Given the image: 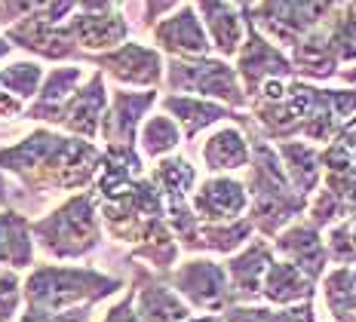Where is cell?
Listing matches in <instances>:
<instances>
[{
    "instance_id": "obj_1",
    "label": "cell",
    "mask_w": 356,
    "mask_h": 322,
    "mask_svg": "<svg viewBox=\"0 0 356 322\" xmlns=\"http://www.w3.org/2000/svg\"><path fill=\"white\" fill-rule=\"evenodd\" d=\"M105 151L95 141L37 126L16 145L0 147V172L19 178L37 197L89 191L102 169Z\"/></svg>"
},
{
    "instance_id": "obj_2",
    "label": "cell",
    "mask_w": 356,
    "mask_h": 322,
    "mask_svg": "<svg viewBox=\"0 0 356 322\" xmlns=\"http://www.w3.org/2000/svg\"><path fill=\"white\" fill-rule=\"evenodd\" d=\"M246 132L252 138V163L246 178V191H249L246 218L255 224V234H261L264 239H277L289 224H295V218L307 215L310 197H301L292 187L283 169V160L277 154V145H270L267 138L258 136L255 126Z\"/></svg>"
},
{
    "instance_id": "obj_3",
    "label": "cell",
    "mask_w": 356,
    "mask_h": 322,
    "mask_svg": "<svg viewBox=\"0 0 356 322\" xmlns=\"http://www.w3.org/2000/svg\"><path fill=\"white\" fill-rule=\"evenodd\" d=\"M34 243L47 258L53 261H83L92 252L102 249V215H99V200L92 191L71 193L62 206L47 212L43 218L31 221Z\"/></svg>"
},
{
    "instance_id": "obj_4",
    "label": "cell",
    "mask_w": 356,
    "mask_h": 322,
    "mask_svg": "<svg viewBox=\"0 0 356 322\" xmlns=\"http://www.w3.org/2000/svg\"><path fill=\"white\" fill-rule=\"evenodd\" d=\"M126 289L120 276H108L95 267L77 264H34L25 276V307L31 310H74V307H95L105 298Z\"/></svg>"
},
{
    "instance_id": "obj_5",
    "label": "cell",
    "mask_w": 356,
    "mask_h": 322,
    "mask_svg": "<svg viewBox=\"0 0 356 322\" xmlns=\"http://www.w3.org/2000/svg\"><path fill=\"white\" fill-rule=\"evenodd\" d=\"M166 92L200 95V99L221 102L234 111H249V95L236 68L221 56L206 58H166Z\"/></svg>"
},
{
    "instance_id": "obj_6",
    "label": "cell",
    "mask_w": 356,
    "mask_h": 322,
    "mask_svg": "<svg viewBox=\"0 0 356 322\" xmlns=\"http://www.w3.org/2000/svg\"><path fill=\"white\" fill-rule=\"evenodd\" d=\"M344 0H258L252 13H243L255 22L264 37H270L277 47L292 52L314 28H320L329 13Z\"/></svg>"
},
{
    "instance_id": "obj_7",
    "label": "cell",
    "mask_w": 356,
    "mask_h": 322,
    "mask_svg": "<svg viewBox=\"0 0 356 322\" xmlns=\"http://www.w3.org/2000/svg\"><path fill=\"white\" fill-rule=\"evenodd\" d=\"M86 65L102 71L108 80H114L123 89H160L166 80V56L157 47L147 43H123V47L102 52V56H86Z\"/></svg>"
},
{
    "instance_id": "obj_8",
    "label": "cell",
    "mask_w": 356,
    "mask_h": 322,
    "mask_svg": "<svg viewBox=\"0 0 356 322\" xmlns=\"http://www.w3.org/2000/svg\"><path fill=\"white\" fill-rule=\"evenodd\" d=\"M166 282L172 286L191 310L203 313H225L234 307V291H231V276L227 267L212 258H191L178 264L172 273H166Z\"/></svg>"
},
{
    "instance_id": "obj_9",
    "label": "cell",
    "mask_w": 356,
    "mask_h": 322,
    "mask_svg": "<svg viewBox=\"0 0 356 322\" xmlns=\"http://www.w3.org/2000/svg\"><path fill=\"white\" fill-rule=\"evenodd\" d=\"M234 68L240 74L249 102L261 92L267 80H295L292 56L258 31L252 19H246V43H243L240 56L234 58Z\"/></svg>"
},
{
    "instance_id": "obj_10",
    "label": "cell",
    "mask_w": 356,
    "mask_h": 322,
    "mask_svg": "<svg viewBox=\"0 0 356 322\" xmlns=\"http://www.w3.org/2000/svg\"><path fill=\"white\" fill-rule=\"evenodd\" d=\"M3 37L16 49H25L31 56L43 58V62L56 65H86V52L77 47V40L71 37L68 25H53L43 13L16 22L13 28H6Z\"/></svg>"
},
{
    "instance_id": "obj_11",
    "label": "cell",
    "mask_w": 356,
    "mask_h": 322,
    "mask_svg": "<svg viewBox=\"0 0 356 322\" xmlns=\"http://www.w3.org/2000/svg\"><path fill=\"white\" fill-rule=\"evenodd\" d=\"M163 95L157 89H142V92H132V89H111V104L102 120V147H138V132L142 123L147 120V111L154 104H160Z\"/></svg>"
},
{
    "instance_id": "obj_12",
    "label": "cell",
    "mask_w": 356,
    "mask_h": 322,
    "mask_svg": "<svg viewBox=\"0 0 356 322\" xmlns=\"http://www.w3.org/2000/svg\"><path fill=\"white\" fill-rule=\"evenodd\" d=\"M151 40L166 58H206L215 56L206 25L194 3H181L151 28Z\"/></svg>"
},
{
    "instance_id": "obj_13",
    "label": "cell",
    "mask_w": 356,
    "mask_h": 322,
    "mask_svg": "<svg viewBox=\"0 0 356 322\" xmlns=\"http://www.w3.org/2000/svg\"><path fill=\"white\" fill-rule=\"evenodd\" d=\"M111 104V89L108 77L102 71H92L86 77V83L68 99V104L62 108L53 129L68 132V136L86 138V141H99L102 136V120Z\"/></svg>"
},
{
    "instance_id": "obj_14",
    "label": "cell",
    "mask_w": 356,
    "mask_h": 322,
    "mask_svg": "<svg viewBox=\"0 0 356 322\" xmlns=\"http://www.w3.org/2000/svg\"><path fill=\"white\" fill-rule=\"evenodd\" d=\"M160 111L163 114H169L178 126H181L184 141H194L200 132H206L215 123H225V120L243 126V129H252V126H255L246 111H234V108H227V104H221V102L200 99V95H175V92H169V95H163L160 99Z\"/></svg>"
},
{
    "instance_id": "obj_15",
    "label": "cell",
    "mask_w": 356,
    "mask_h": 322,
    "mask_svg": "<svg viewBox=\"0 0 356 322\" xmlns=\"http://www.w3.org/2000/svg\"><path fill=\"white\" fill-rule=\"evenodd\" d=\"M191 209L203 224H231L246 218L249 191L246 182L231 175H209L191 197Z\"/></svg>"
},
{
    "instance_id": "obj_16",
    "label": "cell",
    "mask_w": 356,
    "mask_h": 322,
    "mask_svg": "<svg viewBox=\"0 0 356 322\" xmlns=\"http://www.w3.org/2000/svg\"><path fill=\"white\" fill-rule=\"evenodd\" d=\"M132 295H136V313L142 322H188L191 304L166 282V273H151L147 267L136 264V280H132Z\"/></svg>"
},
{
    "instance_id": "obj_17",
    "label": "cell",
    "mask_w": 356,
    "mask_h": 322,
    "mask_svg": "<svg viewBox=\"0 0 356 322\" xmlns=\"http://www.w3.org/2000/svg\"><path fill=\"white\" fill-rule=\"evenodd\" d=\"M273 252L283 261L295 264L298 271H304L314 282H320L329 267V245L323 243L320 227H314L310 221H295L273 239Z\"/></svg>"
},
{
    "instance_id": "obj_18",
    "label": "cell",
    "mask_w": 356,
    "mask_h": 322,
    "mask_svg": "<svg viewBox=\"0 0 356 322\" xmlns=\"http://www.w3.org/2000/svg\"><path fill=\"white\" fill-rule=\"evenodd\" d=\"M65 25H68L71 37L77 40V47L83 49L86 56H102V52L123 47V43H129V34H132V25H129V19L123 16V10L74 13Z\"/></svg>"
},
{
    "instance_id": "obj_19",
    "label": "cell",
    "mask_w": 356,
    "mask_h": 322,
    "mask_svg": "<svg viewBox=\"0 0 356 322\" xmlns=\"http://www.w3.org/2000/svg\"><path fill=\"white\" fill-rule=\"evenodd\" d=\"M197 6L200 19L206 25V34L212 40L215 56L221 58H236L246 43V16L240 6H234L231 0H191Z\"/></svg>"
},
{
    "instance_id": "obj_20",
    "label": "cell",
    "mask_w": 356,
    "mask_h": 322,
    "mask_svg": "<svg viewBox=\"0 0 356 322\" xmlns=\"http://www.w3.org/2000/svg\"><path fill=\"white\" fill-rule=\"evenodd\" d=\"M273 245L267 239H252L246 249H240L227 261V276H231L234 304H252L261 298L264 276L273 264Z\"/></svg>"
},
{
    "instance_id": "obj_21",
    "label": "cell",
    "mask_w": 356,
    "mask_h": 322,
    "mask_svg": "<svg viewBox=\"0 0 356 322\" xmlns=\"http://www.w3.org/2000/svg\"><path fill=\"white\" fill-rule=\"evenodd\" d=\"M86 77L89 74L83 71V65H58V68L47 71V80H43L37 99L25 108V120H31V123H47L49 129H53L62 108L68 104L71 95L86 83Z\"/></svg>"
},
{
    "instance_id": "obj_22",
    "label": "cell",
    "mask_w": 356,
    "mask_h": 322,
    "mask_svg": "<svg viewBox=\"0 0 356 322\" xmlns=\"http://www.w3.org/2000/svg\"><path fill=\"white\" fill-rule=\"evenodd\" d=\"M200 160L203 169L212 175H225V172L236 169H249L252 163V138L243 126H218L215 132H209V138L200 147Z\"/></svg>"
},
{
    "instance_id": "obj_23",
    "label": "cell",
    "mask_w": 356,
    "mask_h": 322,
    "mask_svg": "<svg viewBox=\"0 0 356 322\" xmlns=\"http://www.w3.org/2000/svg\"><path fill=\"white\" fill-rule=\"evenodd\" d=\"M277 154L283 160V169L295 191L301 197H314L323 182V147L295 138V141H280Z\"/></svg>"
},
{
    "instance_id": "obj_24",
    "label": "cell",
    "mask_w": 356,
    "mask_h": 322,
    "mask_svg": "<svg viewBox=\"0 0 356 322\" xmlns=\"http://www.w3.org/2000/svg\"><path fill=\"white\" fill-rule=\"evenodd\" d=\"M34 234L28 215L19 209H3L0 212V267L10 271H34Z\"/></svg>"
},
{
    "instance_id": "obj_25",
    "label": "cell",
    "mask_w": 356,
    "mask_h": 322,
    "mask_svg": "<svg viewBox=\"0 0 356 322\" xmlns=\"http://www.w3.org/2000/svg\"><path fill=\"white\" fill-rule=\"evenodd\" d=\"M314 291H316V282L307 273L280 258V261H273L270 271L264 276L261 298L273 307H292L301 301H314Z\"/></svg>"
},
{
    "instance_id": "obj_26",
    "label": "cell",
    "mask_w": 356,
    "mask_h": 322,
    "mask_svg": "<svg viewBox=\"0 0 356 322\" xmlns=\"http://www.w3.org/2000/svg\"><path fill=\"white\" fill-rule=\"evenodd\" d=\"M255 236V224L249 218L231 221V224H203L200 221L197 234L181 245L188 252H218V255H236L246 249Z\"/></svg>"
},
{
    "instance_id": "obj_27",
    "label": "cell",
    "mask_w": 356,
    "mask_h": 322,
    "mask_svg": "<svg viewBox=\"0 0 356 322\" xmlns=\"http://www.w3.org/2000/svg\"><path fill=\"white\" fill-rule=\"evenodd\" d=\"M147 178H151L154 187L160 191L163 203H184V200H191L197 191V166L181 154L157 160Z\"/></svg>"
},
{
    "instance_id": "obj_28",
    "label": "cell",
    "mask_w": 356,
    "mask_h": 322,
    "mask_svg": "<svg viewBox=\"0 0 356 322\" xmlns=\"http://www.w3.org/2000/svg\"><path fill=\"white\" fill-rule=\"evenodd\" d=\"M184 141L181 126L175 123L169 114H151L142 123V132H138V151H142L145 160H163V156H172L178 151V145Z\"/></svg>"
},
{
    "instance_id": "obj_29",
    "label": "cell",
    "mask_w": 356,
    "mask_h": 322,
    "mask_svg": "<svg viewBox=\"0 0 356 322\" xmlns=\"http://www.w3.org/2000/svg\"><path fill=\"white\" fill-rule=\"evenodd\" d=\"M43 80H47V68L40 62H13L6 68H0V86L25 104L37 99Z\"/></svg>"
},
{
    "instance_id": "obj_30",
    "label": "cell",
    "mask_w": 356,
    "mask_h": 322,
    "mask_svg": "<svg viewBox=\"0 0 356 322\" xmlns=\"http://www.w3.org/2000/svg\"><path fill=\"white\" fill-rule=\"evenodd\" d=\"M325 245H329V258L335 261V264H341V267L356 264V206L350 209V215H347L344 221H338L335 227L329 230Z\"/></svg>"
},
{
    "instance_id": "obj_31",
    "label": "cell",
    "mask_w": 356,
    "mask_h": 322,
    "mask_svg": "<svg viewBox=\"0 0 356 322\" xmlns=\"http://www.w3.org/2000/svg\"><path fill=\"white\" fill-rule=\"evenodd\" d=\"M22 301H25V280L19 276V271L0 267V322L16 319Z\"/></svg>"
},
{
    "instance_id": "obj_32",
    "label": "cell",
    "mask_w": 356,
    "mask_h": 322,
    "mask_svg": "<svg viewBox=\"0 0 356 322\" xmlns=\"http://www.w3.org/2000/svg\"><path fill=\"white\" fill-rule=\"evenodd\" d=\"M49 6V0H0V31L13 28L16 22L43 13Z\"/></svg>"
},
{
    "instance_id": "obj_33",
    "label": "cell",
    "mask_w": 356,
    "mask_h": 322,
    "mask_svg": "<svg viewBox=\"0 0 356 322\" xmlns=\"http://www.w3.org/2000/svg\"><path fill=\"white\" fill-rule=\"evenodd\" d=\"M89 319H92V307H74V310H58V313L25 307L19 322H89Z\"/></svg>"
},
{
    "instance_id": "obj_34",
    "label": "cell",
    "mask_w": 356,
    "mask_h": 322,
    "mask_svg": "<svg viewBox=\"0 0 356 322\" xmlns=\"http://www.w3.org/2000/svg\"><path fill=\"white\" fill-rule=\"evenodd\" d=\"M181 3H184V0H145V6H142V25L151 31L157 22H163L169 13H175Z\"/></svg>"
},
{
    "instance_id": "obj_35",
    "label": "cell",
    "mask_w": 356,
    "mask_h": 322,
    "mask_svg": "<svg viewBox=\"0 0 356 322\" xmlns=\"http://www.w3.org/2000/svg\"><path fill=\"white\" fill-rule=\"evenodd\" d=\"M225 322H270V307H255V304H234L227 307Z\"/></svg>"
},
{
    "instance_id": "obj_36",
    "label": "cell",
    "mask_w": 356,
    "mask_h": 322,
    "mask_svg": "<svg viewBox=\"0 0 356 322\" xmlns=\"http://www.w3.org/2000/svg\"><path fill=\"white\" fill-rule=\"evenodd\" d=\"M270 322H316L314 301H301V304H292V307L270 310Z\"/></svg>"
},
{
    "instance_id": "obj_37",
    "label": "cell",
    "mask_w": 356,
    "mask_h": 322,
    "mask_svg": "<svg viewBox=\"0 0 356 322\" xmlns=\"http://www.w3.org/2000/svg\"><path fill=\"white\" fill-rule=\"evenodd\" d=\"M102 322H142L136 313V295H132V289L126 291V298H120L114 307H108V313L102 316Z\"/></svg>"
},
{
    "instance_id": "obj_38",
    "label": "cell",
    "mask_w": 356,
    "mask_h": 322,
    "mask_svg": "<svg viewBox=\"0 0 356 322\" xmlns=\"http://www.w3.org/2000/svg\"><path fill=\"white\" fill-rule=\"evenodd\" d=\"M10 200H13V187H10V182H6L3 172H0V212L10 209Z\"/></svg>"
},
{
    "instance_id": "obj_39",
    "label": "cell",
    "mask_w": 356,
    "mask_h": 322,
    "mask_svg": "<svg viewBox=\"0 0 356 322\" xmlns=\"http://www.w3.org/2000/svg\"><path fill=\"white\" fill-rule=\"evenodd\" d=\"M341 141H344V147L347 151H350V156H353V163H356V126H350V129H344L338 136Z\"/></svg>"
},
{
    "instance_id": "obj_40",
    "label": "cell",
    "mask_w": 356,
    "mask_h": 322,
    "mask_svg": "<svg viewBox=\"0 0 356 322\" xmlns=\"http://www.w3.org/2000/svg\"><path fill=\"white\" fill-rule=\"evenodd\" d=\"M344 83H350L353 89H356V65H350V68H341V74H338Z\"/></svg>"
},
{
    "instance_id": "obj_41",
    "label": "cell",
    "mask_w": 356,
    "mask_h": 322,
    "mask_svg": "<svg viewBox=\"0 0 356 322\" xmlns=\"http://www.w3.org/2000/svg\"><path fill=\"white\" fill-rule=\"evenodd\" d=\"M188 322H225L221 313H206V316H191Z\"/></svg>"
},
{
    "instance_id": "obj_42",
    "label": "cell",
    "mask_w": 356,
    "mask_h": 322,
    "mask_svg": "<svg viewBox=\"0 0 356 322\" xmlns=\"http://www.w3.org/2000/svg\"><path fill=\"white\" fill-rule=\"evenodd\" d=\"M13 49H16V47H13V43L6 40V37H3V31H0V58H6V56H10Z\"/></svg>"
},
{
    "instance_id": "obj_43",
    "label": "cell",
    "mask_w": 356,
    "mask_h": 322,
    "mask_svg": "<svg viewBox=\"0 0 356 322\" xmlns=\"http://www.w3.org/2000/svg\"><path fill=\"white\" fill-rule=\"evenodd\" d=\"M231 3H234V6H240L243 13H252V10L258 6V0H231Z\"/></svg>"
},
{
    "instance_id": "obj_44",
    "label": "cell",
    "mask_w": 356,
    "mask_h": 322,
    "mask_svg": "<svg viewBox=\"0 0 356 322\" xmlns=\"http://www.w3.org/2000/svg\"><path fill=\"white\" fill-rule=\"evenodd\" d=\"M350 3H353V10H356V0H350Z\"/></svg>"
}]
</instances>
